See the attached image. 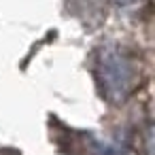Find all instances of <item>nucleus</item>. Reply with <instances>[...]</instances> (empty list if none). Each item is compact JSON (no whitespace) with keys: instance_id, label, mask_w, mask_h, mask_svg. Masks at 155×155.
I'll use <instances>...</instances> for the list:
<instances>
[{"instance_id":"nucleus-1","label":"nucleus","mask_w":155,"mask_h":155,"mask_svg":"<svg viewBox=\"0 0 155 155\" xmlns=\"http://www.w3.org/2000/svg\"><path fill=\"white\" fill-rule=\"evenodd\" d=\"M134 64L130 62V58L117 49V47H108L102 51L100 55V81L104 87V94L110 100H121L132 91V83H134Z\"/></svg>"},{"instance_id":"nucleus-2","label":"nucleus","mask_w":155,"mask_h":155,"mask_svg":"<svg viewBox=\"0 0 155 155\" xmlns=\"http://www.w3.org/2000/svg\"><path fill=\"white\" fill-rule=\"evenodd\" d=\"M117 5H130V2H134V0H115Z\"/></svg>"}]
</instances>
